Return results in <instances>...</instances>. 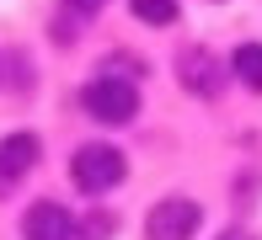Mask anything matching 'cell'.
<instances>
[{"mask_svg": "<svg viewBox=\"0 0 262 240\" xmlns=\"http://www.w3.org/2000/svg\"><path fill=\"white\" fill-rule=\"evenodd\" d=\"M220 240H252V235H246V230H225Z\"/></svg>", "mask_w": 262, "mask_h": 240, "instance_id": "11", "label": "cell"}, {"mask_svg": "<svg viewBox=\"0 0 262 240\" xmlns=\"http://www.w3.org/2000/svg\"><path fill=\"white\" fill-rule=\"evenodd\" d=\"M80 107H86V117H97V123H128V117L139 112V91L128 75H97L86 80V91H80Z\"/></svg>", "mask_w": 262, "mask_h": 240, "instance_id": "1", "label": "cell"}, {"mask_svg": "<svg viewBox=\"0 0 262 240\" xmlns=\"http://www.w3.org/2000/svg\"><path fill=\"white\" fill-rule=\"evenodd\" d=\"M21 240H80V224L64 203H32L21 219Z\"/></svg>", "mask_w": 262, "mask_h": 240, "instance_id": "4", "label": "cell"}, {"mask_svg": "<svg viewBox=\"0 0 262 240\" xmlns=\"http://www.w3.org/2000/svg\"><path fill=\"white\" fill-rule=\"evenodd\" d=\"M198 224H204V208L193 198H161L145 219V235L150 240H193Z\"/></svg>", "mask_w": 262, "mask_h": 240, "instance_id": "3", "label": "cell"}, {"mask_svg": "<svg viewBox=\"0 0 262 240\" xmlns=\"http://www.w3.org/2000/svg\"><path fill=\"white\" fill-rule=\"evenodd\" d=\"M38 150H43V144H38V134H27V128L0 139V192H11L32 165H38Z\"/></svg>", "mask_w": 262, "mask_h": 240, "instance_id": "6", "label": "cell"}, {"mask_svg": "<svg viewBox=\"0 0 262 240\" xmlns=\"http://www.w3.org/2000/svg\"><path fill=\"white\" fill-rule=\"evenodd\" d=\"M230 75L241 80L246 91H262V43H241L230 54Z\"/></svg>", "mask_w": 262, "mask_h": 240, "instance_id": "7", "label": "cell"}, {"mask_svg": "<svg viewBox=\"0 0 262 240\" xmlns=\"http://www.w3.org/2000/svg\"><path fill=\"white\" fill-rule=\"evenodd\" d=\"M177 80H182L187 91H198V96H214L225 86V64L209 48H182V54H177Z\"/></svg>", "mask_w": 262, "mask_h": 240, "instance_id": "5", "label": "cell"}, {"mask_svg": "<svg viewBox=\"0 0 262 240\" xmlns=\"http://www.w3.org/2000/svg\"><path fill=\"white\" fill-rule=\"evenodd\" d=\"M107 235H113V213H91L80 224V240H107Z\"/></svg>", "mask_w": 262, "mask_h": 240, "instance_id": "9", "label": "cell"}, {"mask_svg": "<svg viewBox=\"0 0 262 240\" xmlns=\"http://www.w3.org/2000/svg\"><path fill=\"white\" fill-rule=\"evenodd\" d=\"M123 150L118 144H80L75 155H70V176H75L80 192H91V198H102V192H113L123 182Z\"/></svg>", "mask_w": 262, "mask_h": 240, "instance_id": "2", "label": "cell"}, {"mask_svg": "<svg viewBox=\"0 0 262 240\" xmlns=\"http://www.w3.org/2000/svg\"><path fill=\"white\" fill-rule=\"evenodd\" d=\"M128 11H134L145 27H171L177 21V0H128Z\"/></svg>", "mask_w": 262, "mask_h": 240, "instance_id": "8", "label": "cell"}, {"mask_svg": "<svg viewBox=\"0 0 262 240\" xmlns=\"http://www.w3.org/2000/svg\"><path fill=\"white\" fill-rule=\"evenodd\" d=\"M64 6H70V11H80V16H91V11H102L107 0H64Z\"/></svg>", "mask_w": 262, "mask_h": 240, "instance_id": "10", "label": "cell"}]
</instances>
